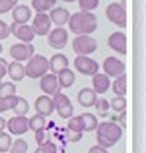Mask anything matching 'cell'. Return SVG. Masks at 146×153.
Listing matches in <instances>:
<instances>
[{"label": "cell", "mask_w": 146, "mask_h": 153, "mask_svg": "<svg viewBox=\"0 0 146 153\" xmlns=\"http://www.w3.org/2000/svg\"><path fill=\"white\" fill-rule=\"evenodd\" d=\"M68 29L75 36L92 34L97 29V16L87 11H76L68 18Z\"/></svg>", "instance_id": "obj_1"}, {"label": "cell", "mask_w": 146, "mask_h": 153, "mask_svg": "<svg viewBox=\"0 0 146 153\" xmlns=\"http://www.w3.org/2000/svg\"><path fill=\"white\" fill-rule=\"evenodd\" d=\"M96 138H97V145L109 149L115 146L123 137V130L116 122H102L99 123L96 128Z\"/></svg>", "instance_id": "obj_2"}, {"label": "cell", "mask_w": 146, "mask_h": 153, "mask_svg": "<svg viewBox=\"0 0 146 153\" xmlns=\"http://www.w3.org/2000/svg\"><path fill=\"white\" fill-rule=\"evenodd\" d=\"M47 73H49V60L44 55L34 53L27 60V64L25 66V76L33 78V79L41 78Z\"/></svg>", "instance_id": "obj_3"}, {"label": "cell", "mask_w": 146, "mask_h": 153, "mask_svg": "<svg viewBox=\"0 0 146 153\" xmlns=\"http://www.w3.org/2000/svg\"><path fill=\"white\" fill-rule=\"evenodd\" d=\"M105 15L109 22L116 25L118 27L124 29L127 26V14H126V7H123L120 3L113 1L109 3L105 8Z\"/></svg>", "instance_id": "obj_4"}, {"label": "cell", "mask_w": 146, "mask_h": 153, "mask_svg": "<svg viewBox=\"0 0 146 153\" xmlns=\"http://www.w3.org/2000/svg\"><path fill=\"white\" fill-rule=\"evenodd\" d=\"M73 49L76 55H82V56L92 55L97 49V40L90 34L75 36V38L73 40Z\"/></svg>", "instance_id": "obj_5"}, {"label": "cell", "mask_w": 146, "mask_h": 153, "mask_svg": "<svg viewBox=\"0 0 146 153\" xmlns=\"http://www.w3.org/2000/svg\"><path fill=\"white\" fill-rule=\"evenodd\" d=\"M53 100V105H55V109H56L57 115L60 116L62 119H70L74 114V105L71 102L70 97L64 93L59 92L56 94H53L52 97Z\"/></svg>", "instance_id": "obj_6"}, {"label": "cell", "mask_w": 146, "mask_h": 153, "mask_svg": "<svg viewBox=\"0 0 146 153\" xmlns=\"http://www.w3.org/2000/svg\"><path fill=\"white\" fill-rule=\"evenodd\" d=\"M74 67L79 74L87 76H93L100 70L99 63L94 59L89 56H82V55H76V57L74 59Z\"/></svg>", "instance_id": "obj_7"}, {"label": "cell", "mask_w": 146, "mask_h": 153, "mask_svg": "<svg viewBox=\"0 0 146 153\" xmlns=\"http://www.w3.org/2000/svg\"><path fill=\"white\" fill-rule=\"evenodd\" d=\"M102 70H104L105 75H108L109 78H118V76L126 74V66L118 57L108 56L102 62Z\"/></svg>", "instance_id": "obj_8"}, {"label": "cell", "mask_w": 146, "mask_h": 153, "mask_svg": "<svg viewBox=\"0 0 146 153\" xmlns=\"http://www.w3.org/2000/svg\"><path fill=\"white\" fill-rule=\"evenodd\" d=\"M34 45L30 42H18L10 48V55L15 62H27L34 55Z\"/></svg>", "instance_id": "obj_9"}, {"label": "cell", "mask_w": 146, "mask_h": 153, "mask_svg": "<svg viewBox=\"0 0 146 153\" xmlns=\"http://www.w3.org/2000/svg\"><path fill=\"white\" fill-rule=\"evenodd\" d=\"M47 36H48L47 37L48 45L51 48H53V49H63L67 45V42H68V32L63 26L51 29V32L48 33Z\"/></svg>", "instance_id": "obj_10"}, {"label": "cell", "mask_w": 146, "mask_h": 153, "mask_svg": "<svg viewBox=\"0 0 146 153\" xmlns=\"http://www.w3.org/2000/svg\"><path fill=\"white\" fill-rule=\"evenodd\" d=\"M6 127L11 135H23L29 131V119L27 116L14 115L6 122Z\"/></svg>", "instance_id": "obj_11"}, {"label": "cell", "mask_w": 146, "mask_h": 153, "mask_svg": "<svg viewBox=\"0 0 146 153\" xmlns=\"http://www.w3.org/2000/svg\"><path fill=\"white\" fill-rule=\"evenodd\" d=\"M10 33H11L16 40H19V42H32L36 37L32 26L27 25V23L13 22V25L10 26Z\"/></svg>", "instance_id": "obj_12"}, {"label": "cell", "mask_w": 146, "mask_h": 153, "mask_svg": "<svg viewBox=\"0 0 146 153\" xmlns=\"http://www.w3.org/2000/svg\"><path fill=\"white\" fill-rule=\"evenodd\" d=\"M30 26H32L36 36H41L42 37V36H47L48 33L51 32L52 22L47 13H37L36 16L33 18V22Z\"/></svg>", "instance_id": "obj_13"}, {"label": "cell", "mask_w": 146, "mask_h": 153, "mask_svg": "<svg viewBox=\"0 0 146 153\" xmlns=\"http://www.w3.org/2000/svg\"><path fill=\"white\" fill-rule=\"evenodd\" d=\"M40 89L47 96H53L60 92L62 88L59 86L56 74L47 73L45 75H42L41 78H40Z\"/></svg>", "instance_id": "obj_14"}, {"label": "cell", "mask_w": 146, "mask_h": 153, "mask_svg": "<svg viewBox=\"0 0 146 153\" xmlns=\"http://www.w3.org/2000/svg\"><path fill=\"white\" fill-rule=\"evenodd\" d=\"M34 109L38 115H41L44 118L51 116L55 111V105H53L52 97L51 96H47V94L38 96L34 101Z\"/></svg>", "instance_id": "obj_15"}, {"label": "cell", "mask_w": 146, "mask_h": 153, "mask_svg": "<svg viewBox=\"0 0 146 153\" xmlns=\"http://www.w3.org/2000/svg\"><path fill=\"white\" fill-rule=\"evenodd\" d=\"M108 47L119 55L127 53V37L122 32H115L108 37Z\"/></svg>", "instance_id": "obj_16"}, {"label": "cell", "mask_w": 146, "mask_h": 153, "mask_svg": "<svg viewBox=\"0 0 146 153\" xmlns=\"http://www.w3.org/2000/svg\"><path fill=\"white\" fill-rule=\"evenodd\" d=\"M92 89L96 92V94H104L111 88V78L104 73H97L92 76Z\"/></svg>", "instance_id": "obj_17"}, {"label": "cell", "mask_w": 146, "mask_h": 153, "mask_svg": "<svg viewBox=\"0 0 146 153\" xmlns=\"http://www.w3.org/2000/svg\"><path fill=\"white\" fill-rule=\"evenodd\" d=\"M48 15H49L51 22L56 25V27L64 26L67 22H68V18H70L68 10L64 8V7H53V8L49 11Z\"/></svg>", "instance_id": "obj_18"}, {"label": "cell", "mask_w": 146, "mask_h": 153, "mask_svg": "<svg viewBox=\"0 0 146 153\" xmlns=\"http://www.w3.org/2000/svg\"><path fill=\"white\" fill-rule=\"evenodd\" d=\"M13 21L16 23H27L32 18V10L25 4H16L13 10Z\"/></svg>", "instance_id": "obj_19"}, {"label": "cell", "mask_w": 146, "mask_h": 153, "mask_svg": "<svg viewBox=\"0 0 146 153\" xmlns=\"http://www.w3.org/2000/svg\"><path fill=\"white\" fill-rule=\"evenodd\" d=\"M76 100L82 107L85 108H90L93 107L97 100V94L96 92L92 89V88H82V89L78 92V96H76Z\"/></svg>", "instance_id": "obj_20"}, {"label": "cell", "mask_w": 146, "mask_h": 153, "mask_svg": "<svg viewBox=\"0 0 146 153\" xmlns=\"http://www.w3.org/2000/svg\"><path fill=\"white\" fill-rule=\"evenodd\" d=\"M49 60V70L52 74H59L62 70L67 68L70 62H68V57L63 53H55Z\"/></svg>", "instance_id": "obj_21"}, {"label": "cell", "mask_w": 146, "mask_h": 153, "mask_svg": "<svg viewBox=\"0 0 146 153\" xmlns=\"http://www.w3.org/2000/svg\"><path fill=\"white\" fill-rule=\"evenodd\" d=\"M7 75L13 79V82H21L25 78V66L21 62L13 60L7 66Z\"/></svg>", "instance_id": "obj_22"}, {"label": "cell", "mask_w": 146, "mask_h": 153, "mask_svg": "<svg viewBox=\"0 0 146 153\" xmlns=\"http://www.w3.org/2000/svg\"><path fill=\"white\" fill-rule=\"evenodd\" d=\"M57 76V82L62 89H68L74 85L75 82V73L71 70L70 67H67L64 70H62L59 74H56Z\"/></svg>", "instance_id": "obj_23"}, {"label": "cell", "mask_w": 146, "mask_h": 153, "mask_svg": "<svg viewBox=\"0 0 146 153\" xmlns=\"http://www.w3.org/2000/svg\"><path fill=\"white\" fill-rule=\"evenodd\" d=\"M112 92L115 96H126L127 93V75H123L115 78V81L112 82Z\"/></svg>", "instance_id": "obj_24"}, {"label": "cell", "mask_w": 146, "mask_h": 153, "mask_svg": "<svg viewBox=\"0 0 146 153\" xmlns=\"http://www.w3.org/2000/svg\"><path fill=\"white\" fill-rule=\"evenodd\" d=\"M83 123V131H94L99 126V119L97 116L90 112H83L79 115Z\"/></svg>", "instance_id": "obj_25"}, {"label": "cell", "mask_w": 146, "mask_h": 153, "mask_svg": "<svg viewBox=\"0 0 146 153\" xmlns=\"http://www.w3.org/2000/svg\"><path fill=\"white\" fill-rule=\"evenodd\" d=\"M56 1L57 0H32V7L37 13H47L56 6Z\"/></svg>", "instance_id": "obj_26"}, {"label": "cell", "mask_w": 146, "mask_h": 153, "mask_svg": "<svg viewBox=\"0 0 146 153\" xmlns=\"http://www.w3.org/2000/svg\"><path fill=\"white\" fill-rule=\"evenodd\" d=\"M29 109H30V105H29L27 100L25 97H22V96H16V102L13 108L14 114L18 115V116H26Z\"/></svg>", "instance_id": "obj_27"}, {"label": "cell", "mask_w": 146, "mask_h": 153, "mask_svg": "<svg viewBox=\"0 0 146 153\" xmlns=\"http://www.w3.org/2000/svg\"><path fill=\"white\" fill-rule=\"evenodd\" d=\"M47 127V118L41 116V115L36 114L34 116L29 119V130L32 131H38V130H44Z\"/></svg>", "instance_id": "obj_28"}, {"label": "cell", "mask_w": 146, "mask_h": 153, "mask_svg": "<svg viewBox=\"0 0 146 153\" xmlns=\"http://www.w3.org/2000/svg\"><path fill=\"white\" fill-rule=\"evenodd\" d=\"M109 107L115 112L120 114V112L126 111V108H127V100H126L124 96H115L113 99L111 100V102H109Z\"/></svg>", "instance_id": "obj_29"}, {"label": "cell", "mask_w": 146, "mask_h": 153, "mask_svg": "<svg viewBox=\"0 0 146 153\" xmlns=\"http://www.w3.org/2000/svg\"><path fill=\"white\" fill-rule=\"evenodd\" d=\"M96 109H97V112H99L100 116H107L108 115V111L111 109V107H109V101L107 99H102V97H97V100H96L94 105H93Z\"/></svg>", "instance_id": "obj_30"}, {"label": "cell", "mask_w": 146, "mask_h": 153, "mask_svg": "<svg viewBox=\"0 0 146 153\" xmlns=\"http://www.w3.org/2000/svg\"><path fill=\"white\" fill-rule=\"evenodd\" d=\"M27 149H29L27 142H26L23 138H16L15 141H13L8 152L10 153H26Z\"/></svg>", "instance_id": "obj_31"}, {"label": "cell", "mask_w": 146, "mask_h": 153, "mask_svg": "<svg viewBox=\"0 0 146 153\" xmlns=\"http://www.w3.org/2000/svg\"><path fill=\"white\" fill-rule=\"evenodd\" d=\"M67 130L75 131V133H83V123L81 116H71L67 122Z\"/></svg>", "instance_id": "obj_32"}, {"label": "cell", "mask_w": 146, "mask_h": 153, "mask_svg": "<svg viewBox=\"0 0 146 153\" xmlns=\"http://www.w3.org/2000/svg\"><path fill=\"white\" fill-rule=\"evenodd\" d=\"M16 94V86L14 82H0V97H10Z\"/></svg>", "instance_id": "obj_33"}, {"label": "cell", "mask_w": 146, "mask_h": 153, "mask_svg": "<svg viewBox=\"0 0 146 153\" xmlns=\"http://www.w3.org/2000/svg\"><path fill=\"white\" fill-rule=\"evenodd\" d=\"M16 102V94L10 96V97H0V114L1 112L11 111Z\"/></svg>", "instance_id": "obj_34"}, {"label": "cell", "mask_w": 146, "mask_h": 153, "mask_svg": "<svg viewBox=\"0 0 146 153\" xmlns=\"http://www.w3.org/2000/svg\"><path fill=\"white\" fill-rule=\"evenodd\" d=\"M11 143H13V137L11 134L6 133H0V153H7L11 148Z\"/></svg>", "instance_id": "obj_35"}, {"label": "cell", "mask_w": 146, "mask_h": 153, "mask_svg": "<svg viewBox=\"0 0 146 153\" xmlns=\"http://www.w3.org/2000/svg\"><path fill=\"white\" fill-rule=\"evenodd\" d=\"M100 4V0H78V6H79L81 11H87L92 13L94 11Z\"/></svg>", "instance_id": "obj_36"}, {"label": "cell", "mask_w": 146, "mask_h": 153, "mask_svg": "<svg viewBox=\"0 0 146 153\" xmlns=\"http://www.w3.org/2000/svg\"><path fill=\"white\" fill-rule=\"evenodd\" d=\"M34 153H57V146L55 142L48 141V142L42 143V145H38L36 148Z\"/></svg>", "instance_id": "obj_37"}, {"label": "cell", "mask_w": 146, "mask_h": 153, "mask_svg": "<svg viewBox=\"0 0 146 153\" xmlns=\"http://www.w3.org/2000/svg\"><path fill=\"white\" fill-rule=\"evenodd\" d=\"M16 6V0H0V14H7Z\"/></svg>", "instance_id": "obj_38"}, {"label": "cell", "mask_w": 146, "mask_h": 153, "mask_svg": "<svg viewBox=\"0 0 146 153\" xmlns=\"http://www.w3.org/2000/svg\"><path fill=\"white\" fill-rule=\"evenodd\" d=\"M66 137H67V140H68V142L75 143V142H78V141L82 140L83 133H75V131L67 130V131H66Z\"/></svg>", "instance_id": "obj_39"}, {"label": "cell", "mask_w": 146, "mask_h": 153, "mask_svg": "<svg viewBox=\"0 0 146 153\" xmlns=\"http://www.w3.org/2000/svg\"><path fill=\"white\" fill-rule=\"evenodd\" d=\"M10 34H11V33H10V26L7 25L4 21L0 19V41H1V40H6Z\"/></svg>", "instance_id": "obj_40"}, {"label": "cell", "mask_w": 146, "mask_h": 153, "mask_svg": "<svg viewBox=\"0 0 146 153\" xmlns=\"http://www.w3.org/2000/svg\"><path fill=\"white\" fill-rule=\"evenodd\" d=\"M48 138H47V133H45V128L44 130H38L36 131V142L38 143V145H42V143L48 142Z\"/></svg>", "instance_id": "obj_41"}, {"label": "cell", "mask_w": 146, "mask_h": 153, "mask_svg": "<svg viewBox=\"0 0 146 153\" xmlns=\"http://www.w3.org/2000/svg\"><path fill=\"white\" fill-rule=\"evenodd\" d=\"M116 122L119 123V126H120L122 128L127 127V112H126V111L120 112V114L116 116Z\"/></svg>", "instance_id": "obj_42"}, {"label": "cell", "mask_w": 146, "mask_h": 153, "mask_svg": "<svg viewBox=\"0 0 146 153\" xmlns=\"http://www.w3.org/2000/svg\"><path fill=\"white\" fill-rule=\"evenodd\" d=\"M7 66H8V63L6 62V59H3V57L0 56V82L7 75Z\"/></svg>", "instance_id": "obj_43"}, {"label": "cell", "mask_w": 146, "mask_h": 153, "mask_svg": "<svg viewBox=\"0 0 146 153\" xmlns=\"http://www.w3.org/2000/svg\"><path fill=\"white\" fill-rule=\"evenodd\" d=\"M87 153H108V150L105 149V148L100 146V145H94V146L90 148Z\"/></svg>", "instance_id": "obj_44"}, {"label": "cell", "mask_w": 146, "mask_h": 153, "mask_svg": "<svg viewBox=\"0 0 146 153\" xmlns=\"http://www.w3.org/2000/svg\"><path fill=\"white\" fill-rule=\"evenodd\" d=\"M4 128H6V119L3 116H0V133H3Z\"/></svg>", "instance_id": "obj_45"}, {"label": "cell", "mask_w": 146, "mask_h": 153, "mask_svg": "<svg viewBox=\"0 0 146 153\" xmlns=\"http://www.w3.org/2000/svg\"><path fill=\"white\" fill-rule=\"evenodd\" d=\"M63 1H66V3H74V1H76V0H63Z\"/></svg>", "instance_id": "obj_46"}, {"label": "cell", "mask_w": 146, "mask_h": 153, "mask_svg": "<svg viewBox=\"0 0 146 153\" xmlns=\"http://www.w3.org/2000/svg\"><path fill=\"white\" fill-rule=\"evenodd\" d=\"M1 52H3V45L0 44V53H1Z\"/></svg>", "instance_id": "obj_47"}]
</instances>
